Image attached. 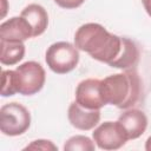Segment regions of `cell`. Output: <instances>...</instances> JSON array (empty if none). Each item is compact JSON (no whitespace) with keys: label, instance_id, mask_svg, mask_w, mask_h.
Wrapping results in <instances>:
<instances>
[{"label":"cell","instance_id":"cell-1","mask_svg":"<svg viewBox=\"0 0 151 151\" xmlns=\"http://www.w3.org/2000/svg\"><path fill=\"white\" fill-rule=\"evenodd\" d=\"M123 37L110 33L104 26L97 22L81 25L74 34V45L78 50L90 54L93 59L112 63L120 52Z\"/></svg>","mask_w":151,"mask_h":151},{"label":"cell","instance_id":"cell-2","mask_svg":"<svg viewBox=\"0 0 151 151\" xmlns=\"http://www.w3.org/2000/svg\"><path fill=\"white\" fill-rule=\"evenodd\" d=\"M100 91L106 104L126 110L139 101L143 87L138 73L130 68L103 79Z\"/></svg>","mask_w":151,"mask_h":151},{"label":"cell","instance_id":"cell-3","mask_svg":"<svg viewBox=\"0 0 151 151\" xmlns=\"http://www.w3.org/2000/svg\"><path fill=\"white\" fill-rule=\"evenodd\" d=\"M45 60L54 73L65 74L77 67L79 63V51L76 45L68 41H58L47 48Z\"/></svg>","mask_w":151,"mask_h":151},{"label":"cell","instance_id":"cell-4","mask_svg":"<svg viewBox=\"0 0 151 151\" xmlns=\"http://www.w3.org/2000/svg\"><path fill=\"white\" fill-rule=\"evenodd\" d=\"M31 125L29 111L19 103H8L0 109V130L4 134L15 137L25 133Z\"/></svg>","mask_w":151,"mask_h":151},{"label":"cell","instance_id":"cell-5","mask_svg":"<svg viewBox=\"0 0 151 151\" xmlns=\"http://www.w3.org/2000/svg\"><path fill=\"white\" fill-rule=\"evenodd\" d=\"M17 92L24 96L38 93L45 84L46 73L44 67L37 61H26L14 70Z\"/></svg>","mask_w":151,"mask_h":151},{"label":"cell","instance_id":"cell-6","mask_svg":"<svg viewBox=\"0 0 151 151\" xmlns=\"http://www.w3.org/2000/svg\"><path fill=\"white\" fill-rule=\"evenodd\" d=\"M93 142L101 150H118L126 144L129 136L123 125L117 122H104L92 132Z\"/></svg>","mask_w":151,"mask_h":151},{"label":"cell","instance_id":"cell-7","mask_svg":"<svg viewBox=\"0 0 151 151\" xmlns=\"http://www.w3.org/2000/svg\"><path fill=\"white\" fill-rule=\"evenodd\" d=\"M101 80L88 78L80 81L76 88V101L85 109L90 110H100L106 105L101 91H100Z\"/></svg>","mask_w":151,"mask_h":151},{"label":"cell","instance_id":"cell-8","mask_svg":"<svg viewBox=\"0 0 151 151\" xmlns=\"http://www.w3.org/2000/svg\"><path fill=\"white\" fill-rule=\"evenodd\" d=\"M67 117L71 125L81 131L92 130L100 120V110H90L73 101L67 111Z\"/></svg>","mask_w":151,"mask_h":151},{"label":"cell","instance_id":"cell-9","mask_svg":"<svg viewBox=\"0 0 151 151\" xmlns=\"http://www.w3.org/2000/svg\"><path fill=\"white\" fill-rule=\"evenodd\" d=\"M33 37L29 22L20 17H13L0 25V39L7 41H25Z\"/></svg>","mask_w":151,"mask_h":151},{"label":"cell","instance_id":"cell-10","mask_svg":"<svg viewBox=\"0 0 151 151\" xmlns=\"http://www.w3.org/2000/svg\"><path fill=\"white\" fill-rule=\"evenodd\" d=\"M118 122L125 129L129 139L139 138L147 127V117L138 109H126V111L119 116Z\"/></svg>","mask_w":151,"mask_h":151},{"label":"cell","instance_id":"cell-11","mask_svg":"<svg viewBox=\"0 0 151 151\" xmlns=\"http://www.w3.org/2000/svg\"><path fill=\"white\" fill-rule=\"evenodd\" d=\"M20 15L29 22L33 31V38L41 35L46 31L48 25V15L41 5L29 4L21 11Z\"/></svg>","mask_w":151,"mask_h":151},{"label":"cell","instance_id":"cell-12","mask_svg":"<svg viewBox=\"0 0 151 151\" xmlns=\"http://www.w3.org/2000/svg\"><path fill=\"white\" fill-rule=\"evenodd\" d=\"M139 48L134 41H132L129 38L123 37V42H122V48L117 58L110 63L109 65L111 67L120 68V70H130L133 66L137 65L139 60Z\"/></svg>","mask_w":151,"mask_h":151},{"label":"cell","instance_id":"cell-13","mask_svg":"<svg viewBox=\"0 0 151 151\" xmlns=\"http://www.w3.org/2000/svg\"><path fill=\"white\" fill-rule=\"evenodd\" d=\"M25 55L24 41H7L1 40L0 61L2 65H15Z\"/></svg>","mask_w":151,"mask_h":151},{"label":"cell","instance_id":"cell-14","mask_svg":"<svg viewBox=\"0 0 151 151\" xmlns=\"http://www.w3.org/2000/svg\"><path fill=\"white\" fill-rule=\"evenodd\" d=\"M94 149V142H92L91 138L83 134H76L68 138L64 144L65 151H93Z\"/></svg>","mask_w":151,"mask_h":151},{"label":"cell","instance_id":"cell-15","mask_svg":"<svg viewBox=\"0 0 151 151\" xmlns=\"http://www.w3.org/2000/svg\"><path fill=\"white\" fill-rule=\"evenodd\" d=\"M17 93V86H15V77L14 71L12 70H4L2 71V88H1V96L2 97H9Z\"/></svg>","mask_w":151,"mask_h":151},{"label":"cell","instance_id":"cell-16","mask_svg":"<svg viewBox=\"0 0 151 151\" xmlns=\"http://www.w3.org/2000/svg\"><path fill=\"white\" fill-rule=\"evenodd\" d=\"M24 150H42V151H48V150H58V147L47 139H37L33 140L31 144H28Z\"/></svg>","mask_w":151,"mask_h":151},{"label":"cell","instance_id":"cell-17","mask_svg":"<svg viewBox=\"0 0 151 151\" xmlns=\"http://www.w3.org/2000/svg\"><path fill=\"white\" fill-rule=\"evenodd\" d=\"M85 0H54V2L60 6L61 8H66V9H73L77 8L79 6H81L84 4Z\"/></svg>","mask_w":151,"mask_h":151},{"label":"cell","instance_id":"cell-18","mask_svg":"<svg viewBox=\"0 0 151 151\" xmlns=\"http://www.w3.org/2000/svg\"><path fill=\"white\" fill-rule=\"evenodd\" d=\"M142 2H143V6H144L146 13L151 17V0H142Z\"/></svg>","mask_w":151,"mask_h":151},{"label":"cell","instance_id":"cell-19","mask_svg":"<svg viewBox=\"0 0 151 151\" xmlns=\"http://www.w3.org/2000/svg\"><path fill=\"white\" fill-rule=\"evenodd\" d=\"M145 150H146V151H151V136L146 139V143H145Z\"/></svg>","mask_w":151,"mask_h":151}]
</instances>
